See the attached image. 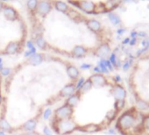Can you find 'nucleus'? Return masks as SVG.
<instances>
[{
	"instance_id": "b1692460",
	"label": "nucleus",
	"mask_w": 149,
	"mask_h": 135,
	"mask_svg": "<svg viewBox=\"0 0 149 135\" xmlns=\"http://www.w3.org/2000/svg\"><path fill=\"white\" fill-rule=\"evenodd\" d=\"M125 106V100H116L115 104H114V107H115V110L119 111L121 110H123Z\"/></svg>"
},
{
	"instance_id": "f8f14e48",
	"label": "nucleus",
	"mask_w": 149,
	"mask_h": 135,
	"mask_svg": "<svg viewBox=\"0 0 149 135\" xmlns=\"http://www.w3.org/2000/svg\"><path fill=\"white\" fill-rule=\"evenodd\" d=\"M66 72H67L69 77L73 81H76L80 76L79 70L74 65H69L67 67V69H66Z\"/></svg>"
},
{
	"instance_id": "412c9836",
	"label": "nucleus",
	"mask_w": 149,
	"mask_h": 135,
	"mask_svg": "<svg viewBox=\"0 0 149 135\" xmlns=\"http://www.w3.org/2000/svg\"><path fill=\"white\" fill-rule=\"evenodd\" d=\"M55 8L61 12H67V11L69 10L68 5L64 2H62V1H56L55 2Z\"/></svg>"
},
{
	"instance_id": "a878e982",
	"label": "nucleus",
	"mask_w": 149,
	"mask_h": 135,
	"mask_svg": "<svg viewBox=\"0 0 149 135\" xmlns=\"http://www.w3.org/2000/svg\"><path fill=\"white\" fill-rule=\"evenodd\" d=\"M11 74H12V70L10 69V68L4 67L3 69L0 70V75H1V76L7 77V76H9Z\"/></svg>"
},
{
	"instance_id": "ddd939ff",
	"label": "nucleus",
	"mask_w": 149,
	"mask_h": 135,
	"mask_svg": "<svg viewBox=\"0 0 149 135\" xmlns=\"http://www.w3.org/2000/svg\"><path fill=\"white\" fill-rule=\"evenodd\" d=\"M51 10V5L50 3L47 1H41L38 5V12L41 16H46L48 13H49Z\"/></svg>"
},
{
	"instance_id": "f257e3e1",
	"label": "nucleus",
	"mask_w": 149,
	"mask_h": 135,
	"mask_svg": "<svg viewBox=\"0 0 149 135\" xmlns=\"http://www.w3.org/2000/svg\"><path fill=\"white\" fill-rule=\"evenodd\" d=\"M125 0H69L75 7L79 8L86 14H106L117 10Z\"/></svg>"
},
{
	"instance_id": "1a4fd4ad",
	"label": "nucleus",
	"mask_w": 149,
	"mask_h": 135,
	"mask_svg": "<svg viewBox=\"0 0 149 135\" xmlns=\"http://www.w3.org/2000/svg\"><path fill=\"white\" fill-rule=\"evenodd\" d=\"M76 92V85H75V83L71 82V83L66 84L64 87L61 89L59 96L61 97H69L72 96L73 94H75Z\"/></svg>"
},
{
	"instance_id": "c9c22d12",
	"label": "nucleus",
	"mask_w": 149,
	"mask_h": 135,
	"mask_svg": "<svg viewBox=\"0 0 149 135\" xmlns=\"http://www.w3.org/2000/svg\"><path fill=\"white\" fill-rule=\"evenodd\" d=\"M114 81H115V82H116V83H118V82H120L122 81V78H121V76H120L116 75V76H114Z\"/></svg>"
},
{
	"instance_id": "5701e85b",
	"label": "nucleus",
	"mask_w": 149,
	"mask_h": 135,
	"mask_svg": "<svg viewBox=\"0 0 149 135\" xmlns=\"http://www.w3.org/2000/svg\"><path fill=\"white\" fill-rule=\"evenodd\" d=\"M98 68L100 69L101 74H108L109 73V70L107 69V67H106V65L104 63V59H101L100 60V61L98 62Z\"/></svg>"
},
{
	"instance_id": "393cba45",
	"label": "nucleus",
	"mask_w": 149,
	"mask_h": 135,
	"mask_svg": "<svg viewBox=\"0 0 149 135\" xmlns=\"http://www.w3.org/2000/svg\"><path fill=\"white\" fill-rule=\"evenodd\" d=\"M52 115H53V110L50 107H48L44 110L43 114H42V118H43L44 120H48L49 119H51Z\"/></svg>"
},
{
	"instance_id": "20e7f679",
	"label": "nucleus",
	"mask_w": 149,
	"mask_h": 135,
	"mask_svg": "<svg viewBox=\"0 0 149 135\" xmlns=\"http://www.w3.org/2000/svg\"><path fill=\"white\" fill-rule=\"evenodd\" d=\"M74 113V108L67 105L66 104L60 106L54 110V119L56 120H62V119H72Z\"/></svg>"
},
{
	"instance_id": "2f4dec72",
	"label": "nucleus",
	"mask_w": 149,
	"mask_h": 135,
	"mask_svg": "<svg viewBox=\"0 0 149 135\" xmlns=\"http://www.w3.org/2000/svg\"><path fill=\"white\" fill-rule=\"evenodd\" d=\"M53 134H54V132H53V130H52L51 127H49L48 125L44 126V128H43V135H53Z\"/></svg>"
},
{
	"instance_id": "c85d7f7f",
	"label": "nucleus",
	"mask_w": 149,
	"mask_h": 135,
	"mask_svg": "<svg viewBox=\"0 0 149 135\" xmlns=\"http://www.w3.org/2000/svg\"><path fill=\"white\" fill-rule=\"evenodd\" d=\"M84 82H85V79H84V77H79L77 80H76V92H78L79 91H80V89L82 88V84L84 83Z\"/></svg>"
},
{
	"instance_id": "72a5a7b5",
	"label": "nucleus",
	"mask_w": 149,
	"mask_h": 135,
	"mask_svg": "<svg viewBox=\"0 0 149 135\" xmlns=\"http://www.w3.org/2000/svg\"><path fill=\"white\" fill-rule=\"evenodd\" d=\"M104 63H105L106 67H107V69H108L109 72H110V71H113L114 68H113V66H112V64L111 63V61H110L105 60V59H104Z\"/></svg>"
},
{
	"instance_id": "f3484780",
	"label": "nucleus",
	"mask_w": 149,
	"mask_h": 135,
	"mask_svg": "<svg viewBox=\"0 0 149 135\" xmlns=\"http://www.w3.org/2000/svg\"><path fill=\"white\" fill-rule=\"evenodd\" d=\"M18 49H19V44L18 42L12 41L6 46V48L5 49V54H6V55H14V54L18 53Z\"/></svg>"
},
{
	"instance_id": "4c0bfd02",
	"label": "nucleus",
	"mask_w": 149,
	"mask_h": 135,
	"mask_svg": "<svg viewBox=\"0 0 149 135\" xmlns=\"http://www.w3.org/2000/svg\"><path fill=\"white\" fill-rule=\"evenodd\" d=\"M25 55V57H28V58H29L30 56H32V55H33V54H32V52H31L30 50H28V51H27V52L25 53V55Z\"/></svg>"
},
{
	"instance_id": "aec40b11",
	"label": "nucleus",
	"mask_w": 149,
	"mask_h": 135,
	"mask_svg": "<svg viewBox=\"0 0 149 135\" xmlns=\"http://www.w3.org/2000/svg\"><path fill=\"white\" fill-rule=\"evenodd\" d=\"M35 42H36V45L38 46L39 48L40 49H46L47 48V41L45 40V39L42 37V36H39L36 38L35 40Z\"/></svg>"
},
{
	"instance_id": "a18cd8bd",
	"label": "nucleus",
	"mask_w": 149,
	"mask_h": 135,
	"mask_svg": "<svg viewBox=\"0 0 149 135\" xmlns=\"http://www.w3.org/2000/svg\"><path fill=\"white\" fill-rule=\"evenodd\" d=\"M138 135H149V134H146V133H144V132H141V133H139V134H138Z\"/></svg>"
},
{
	"instance_id": "39448f33",
	"label": "nucleus",
	"mask_w": 149,
	"mask_h": 135,
	"mask_svg": "<svg viewBox=\"0 0 149 135\" xmlns=\"http://www.w3.org/2000/svg\"><path fill=\"white\" fill-rule=\"evenodd\" d=\"M90 51H92V53L94 54L93 50L90 49V48L83 46V45H76V46H75L73 48V49L71 51V55L75 58L81 59V58H83L86 56Z\"/></svg>"
},
{
	"instance_id": "423d86ee",
	"label": "nucleus",
	"mask_w": 149,
	"mask_h": 135,
	"mask_svg": "<svg viewBox=\"0 0 149 135\" xmlns=\"http://www.w3.org/2000/svg\"><path fill=\"white\" fill-rule=\"evenodd\" d=\"M112 95L113 96V97L115 98V100H125V97H126V91L125 89L118 84V83H116L112 89Z\"/></svg>"
},
{
	"instance_id": "4468645a",
	"label": "nucleus",
	"mask_w": 149,
	"mask_h": 135,
	"mask_svg": "<svg viewBox=\"0 0 149 135\" xmlns=\"http://www.w3.org/2000/svg\"><path fill=\"white\" fill-rule=\"evenodd\" d=\"M4 14H5V18H7V20H9V21H14L18 18L17 12L12 7H10V6L5 7V9H4Z\"/></svg>"
},
{
	"instance_id": "e433bc0d",
	"label": "nucleus",
	"mask_w": 149,
	"mask_h": 135,
	"mask_svg": "<svg viewBox=\"0 0 149 135\" xmlns=\"http://www.w3.org/2000/svg\"><path fill=\"white\" fill-rule=\"evenodd\" d=\"M93 71L95 72V74H101V71H100V69L98 68V66L93 68Z\"/></svg>"
},
{
	"instance_id": "a19ab883",
	"label": "nucleus",
	"mask_w": 149,
	"mask_h": 135,
	"mask_svg": "<svg viewBox=\"0 0 149 135\" xmlns=\"http://www.w3.org/2000/svg\"><path fill=\"white\" fill-rule=\"evenodd\" d=\"M3 68H4V66H3V59L0 57V70L3 69Z\"/></svg>"
},
{
	"instance_id": "58836bf2",
	"label": "nucleus",
	"mask_w": 149,
	"mask_h": 135,
	"mask_svg": "<svg viewBox=\"0 0 149 135\" xmlns=\"http://www.w3.org/2000/svg\"><path fill=\"white\" fill-rule=\"evenodd\" d=\"M108 133H109V134H112V135H115V134H116V131H115L114 129H109Z\"/></svg>"
},
{
	"instance_id": "de8ad7c7",
	"label": "nucleus",
	"mask_w": 149,
	"mask_h": 135,
	"mask_svg": "<svg viewBox=\"0 0 149 135\" xmlns=\"http://www.w3.org/2000/svg\"><path fill=\"white\" fill-rule=\"evenodd\" d=\"M0 84H1V75H0Z\"/></svg>"
},
{
	"instance_id": "7ed1b4c3",
	"label": "nucleus",
	"mask_w": 149,
	"mask_h": 135,
	"mask_svg": "<svg viewBox=\"0 0 149 135\" xmlns=\"http://www.w3.org/2000/svg\"><path fill=\"white\" fill-rule=\"evenodd\" d=\"M137 122V117L135 116L134 110H127L118 118L115 127L121 132L131 130Z\"/></svg>"
},
{
	"instance_id": "a211bd4d",
	"label": "nucleus",
	"mask_w": 149,
	"mask_h": 135,
	"mask_svg": "<svg viewBox=\"0 0 149 135\" xmlns=\"http://www.w3.org/2000/svg\"><path fill=\"white\" fill-rule=\"evenodd\" d=\"M0 130L5 132L6 133H12L13 132V128L11 125V124L4 118L0 119Z\"/></svg>"
},
{
	"instance_id": "ea45409f",
	"label": "nucleus",
	"mask_w": 149,
	"mask_h": 135,
	"mask_svg": "<svg viewBox=\"0 0 149 135\" xmlns=\"http://www.w3.org/2000/svg\"><path fill=\"white\" fill-rule=\"evenodd\" d=\"M11 135H25V133L18 132H13L11 133Z\"/></svg>"
},
{
	"instance_id": "f03ea898",
	"label": "nucleus",
	"mask_w": 149,
	"mask_h": 135,
	"mask_svg": "<svg viewBox=\"0 0 149 135\" xmlns=\"http://www.w3.org/2000/svg\"><path fill=\"white\" fill-rule=\"evenodd\" d=\"M52 127L58 135H68L76 131L79 125L73 120V119L62 120H56L54 119Z\"/></svg>"
},
{
	"instance_id": "09e8293b",
	"label": "nucleus",
	"mask_w": 149,
	"mask_h": 135,
	"mask_svg": "<svg viewBox=\"0 0 149 135\" xmlns=\"http://www.w3.org/2000/svg\"><path fill=\"white\" fill-rule=\"evenodd\" d=\"M3 1H5V0H3Z\"/></svg>"
},
{
	"instance_id": "c756f323",
	"label": "nucleus",
	"mask_w": 149,
	"mask_h": 135,
	"mask_svg": "<svg viewBox=\"0 0 149 135\" xmlns=\"http://www.w3.org/2000/svg\"><path fill=\"white\" fill-rule=\"evenodd\" d=\"M27 46L28 49L32 52L33 55L36 54V48H35L34 44H33V42L32 40H28V41L27 42Z\"/></svg>"
},
{
	"instance_id": "79ce46f5",
	"label": "nucleus",
	"mask_w": 149,
	"mask_h": 135,
	"mask_svg": "<svg viewBox=\"0 0 149 135\" xmlns=\"http://www.w3.org/2000/svg\"><path fill=\"white\" fill-rule=\"evenodd\" d=\"M25 135H36V133L34 132H26Z\"/></svg>"
},
{
	"instance_id": "2eb2a0df",
	"label": "nucleus",
	"mask_w": 149,
	"mask_h": 135,
	"mask_svg": "<svg viewBox=\"0 0 149 135\" xmlns=\"http://www.w3.org/2000/svg\"><path fill=\"white\" fill-rule=\"evenodd\" d=\"M44 61V57L41 54H34L32 56H30L28 58V63L30 65H33V66H38V65H40L42 62Z\"/></svg>"
},
{
	"instance_id": "6ab92c4d",
	"label": "nucleus",
	"mask_w": 149,
	"mask_h": 135,
	"mask_svg": "<svg viewBox=\"0 0 149 135\" xmlns=\"http://www.w3.org/2000/svg\"><path fill=\"white\" fill-rule=\"evenodd\" d=\"M92 87H93V85H92L91 81H90V79H87V80H85L84 83L82 84V88L80 89V91H79L77 93H79L80 95H82V94H84V93H86V92L90 91V89H92Z\"/></svg>"
},
{
	"instance_id": "9b49d317",
	"label": "nucleus",
	"mask_w": 149,
	"mask_h": 135,
	"mask_svg": "<svg viewBox=\"0 0 149 135\" xmlns=\"http://www.w3.org/2000/svg\"><path fill=\"white\" fill-rule=\"evenodd\" d=\"M37 125H38V119H31L27 120L26 123H24V125L20 128L22 129V131H24L25 132H31L35 131Z\"/></svg>"
},
{
	"instance_id": "dca6fc26",
	"label": "nucleus",
	"mask_w": 149,
	"mask_h": 135,
	"mask_svg": "<svg viewBox=\"0 0 149 135\" xmlns=\"http://www.w3.org/2000/svg\"><path fill=\"white\" fill-rule=\"evenodd\" d=\"M80 99H81V95L77 92H76L75 94H73L72 96L69 97L66 100V104L72 107V108H75L80 102Z\"/></svg>"
},
{
	"instance_id": "9d476101",
	"label": "nucleus",
	"mask_w": 149,
	"mask_h": 135,
	"mask_svg": "<svg viewBox=\"0 0 149 135\" xmlns=\"http://www.w3.org/2000/svg\"><path fill=\"white\" fill-rule=\"evenodd\" d=\"M102 128L99 125L97 124H89V125H85L83 126H79L77 131L82 132H87V133H94L101 131Z\"/></svg>"
},
{
	"instance_id": "bb28decb",
	"label": "nucleus",
	"mask_w": 149,
	"mask_h": 135,
	"mask_svg": "<svg viewBox=\"0 0 149 135\" xmlns=\"http://www.w3.org/2000/svg\"><path fill=\"white\" fill-rule=\"evenodd\" d=\"M137 107L139 110H148L149 109V104L146 102H145V101L139 100L137 102Z\"/></svg>"
},
{
	"instance_id": "49530a36",
	"label": "nucleus",
	"mask_w": 149,
	"mask_h": 135,
	"mask_svg": "<svg viewBox=\"0 0 149 135\" xmlns=\"http://www.w3.org/2000/svg\"><path fill=\"white\" fill-rule=\"evenodd\" d=\"M2 6H3V5H2L1 2H0V11H1V10H2Z\"/></svg>"
},
{
	"instance_id": "0eeeda50",
	"label": "nucleus",
	"mask_w": 149,
	"mask_h": 135,
	"mask_svg": "<svg viewBox=\"0 0 149 135\" xmlns=\"http://www.w3.org/2000/svg\"><path fill=\"white\" fill-rule=\"evenodd\" d=\"M111 54V46L110 43H103L96 49L94 55L101 59H104L108 57Z\"/></svg>"
},
{
	"instance_id": "6e6552de",
	"label": "nucleus",
	"mask_w": 149,
	"mask_h": 135,
	"mask_svg": "<svg viewBox=\"0 0 149 135\" xmlns=\"http://www.w3.org/2000/svg\"><path fill=\"white\" fill-rule=\"evenodd\" d=\"M89 79L91 81L92 85L95 87H97V88L98 87H104V86H107L109 84L107 79L105 78V76L103 74H94Z\"/></svg>"
},
{
	"instance_id": "f704fd0d",
	"label": "nucleus",
	"mask_w": 149,
	"mask_h": 135,
	"mask_svg": "<svg viewBox=\"0 0 149 135\" xmlns=\"http://www.w3.org/2000/svg\"><path fill=\"white\" fill-rule=\"evenodd\" d=\"M92 66L90 65V64H88V63H83V64H82L81 65V70H90V68H91Z\"/></svg>"
},
{
	"instance_id": "473e14b6",
	"label": "nucleus",
	"mask_w": 149,
	"mask_h": 135,
	"mask_svg": "<svg viewBox=\"0 0 149 135\" xmlns=\"http://www.w3.org/2000/svg\"><path fill=\"white\" fill-rule=\"evenodd\" d=\"M132 63H133V61H126L124 65H123V70L124 71H127L129 69H130V67L132 66Z\"/></svg>"
},
{
	"instance_id": "7c9ffc66",
	"label": "nucleus",
	"mask_w": 149,
	"mask_h": 135,
	"mask_svg": "<svg viewBox=\"0 0 149 135\" xmlns=\"http://www.w3.org/2000/svg\"><path fill=\"white\" fill-rule=\"evenodd\" d=\"M117 110H110L108 113H107V115H106V119H109V121H112V120H113L114 119H115V117H116V115H117Z\"/></svg>"
},
{
	"instance_id": "cd10ccee",
	"label": "nucleus",
	"mask_w": 149,
	"mask_h": 135,
	"mask_svg": "<svg viewBox=\"0 0 149 135\" xmlns=\"http://www.w3.org/2000/svg\"><path fill=\"white\" fill-rule=\"evenodd\" d=\"M27 7L32 11L35 10L38 7V1H37V0H28V1H27Z\"/></svg>"
},
{
	"instance_id": "37998d69",
	"label": "nucleus",
	"mask_w": 149,
	"mask_h": 135,
	"mask_svg": "<svg viewBox=\"0 0 149 135\" xmlns=\"http://www.w3.org/2000/svg\"><path fill=\"white\" fill-rule=\"evenodd\" d=\"M0 135H8L5 132H4V131H1L0 130Z\"/></svg>"
},
{
	"instance_id": "c03bdc74",
	"label": "nucleus",
	"mask_w": 149,
	"mask_h": 135,
	"mask_svg": "<svg viewBox=\"0 0 149 135\" xmlns=\"http://www.w3.org/2000/svg\"><path fill=\"white\" fill-rule=\"evenodd\" d=\"M2 102H3V97H2V95L0 93V105L2 104Z\"/></svg>"
},
{
	"instance_id": "4be33fe9",
	"label": "nucleus",
	"mask_w": 149,
	"mask_h": 135,
	"mask_svg": "<svg viewBox=\"0 0 149 135\" xmlns=\"http://www.w3.org/2000/svg\"><path fill=\"white\" fill-rule=\"evenodd\" d=\"M141 128L144 131L149 132V115L144 116L143 119H142V123H141Z\"/></svg>"
}]
</instances>
